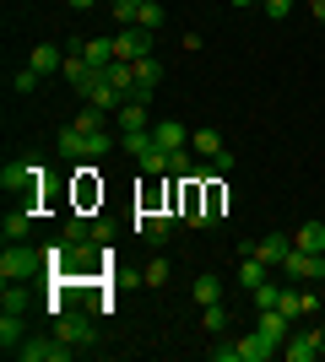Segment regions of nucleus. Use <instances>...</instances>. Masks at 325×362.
<instances>
[{
	"label": "nucleus",
	"mask_w": 325,
	"mask_h": 362,
	"mask_svg": "<svg viewBox=\"0 0 325 362\" xmlns=\"http://www.w3.org/2000/svg\"><path fill=\"white\" fill-rule=\"evenodd\" d=\"M108 146H114V141H108L103 130L93 136V130H76V124L55 136V151H60V157H81V163H93V157H103Z\"/></svg>",
	"instance_id": "f257e3e1"
},
{
	"label": "nucleus",
	"mask_w": 325,
	"mask_h": 362,
	"mask_svg": "<svg viewBox=\"0 0 325 362\" xmlns=\"http://www.w3.org/2000/svg\"><path fill=\"white\" fill-rule=\"evenodd\" d=\"M44 271V249H28V243H6L0 255V281H28V276Z\"/></svg>",
	"instance_id": "f03ea898"
},
{
	"label": "nucleus",
	"mask_w": 325,
	"mask_h": 362,
	"mask_svg": "<svg viewBox=\"0 0 325 362\" xmlns=\"http://www.w3.org/2000/svg\"><path fill=\"white\" fill-rule=\"evenodd\" d=\"M0 189L6 195H38L44 189V163H6L0 168Z\"/></svg>",
	"instance_id": "7ed1b4c3"
},
{
	"label": "nucleus",
	"mask_w": 325,
	"mask_h": 362,
	"mask_svg": "<svg viewBox=\"0 0 325 362\" xmlns=\"http://www.w3.org/2000/svg\"><path fill=\"white\" fill-rule=\"evenodd\" d=\"M190 151H195V157H206V168H212V173H233V151L222 146V136H217V130H190Z\"/></svg>",
	"instance_id": "20e7f679"
},
{
	"label": "nucleus",
	"mask_w": 325,
	"mask_h": 362,
	"mask_svg": "<svg viewBox=\"0 0 325 362\" xmlns=\"http://www.w3.org/2000/svg\"><path fill=\"white\" fill-rule=\"evenodd\" d=\"M76 92H81V98H87L93 108H103V114H120V103H125V92L114 87V81H108L103 71H93V76H87V81H81Z\"/></svg>",
	"instance_id": "39448f33"
},
{
	"label": "nucleus",
	"mask_w": 325,
	"mask_h": 362,
	"mask_svg": "<svg viewBox=\"0 0 325 362\" xmlns=\"http://www.w3.org/2000/svg\"><path fill=\"white\" fill-rule=\"evenodd\" d=\"M282 276L287 281H325V255H309V249L293 243V255L282 259Z\"/></svg>",
	"instance_id": "423d86ee"
},
{
	"label": "nucleus",
	"mask_w": 325,
	"mask_h": 362,
	"mask_svg": "<svg viewBox=\"0 0 325 362\" xmlns=\"http://www.w3.org/2000/svg\"><path fill=\"white\" fill-rule=\"evenodd\" d=\"M11 357H16V362H65V357H76V346L55 335V341H22Z\"/></svg>",
	"instance_id": "0eeeda50"
},
{
	"label": "nucleus",
	"mask_w": 325,
	"mask_h": 362,
	"mask_svg": "<svg viewBox=\"0 0 325 362\" xmlns=\"http://www.w3.org/2000/svg\"><path fill=\"white\" fill-rule=\"evenodd\" d=\"M55 335H60V341H71L76 351H87V346L98 341L93 319H81V314H55Z\"/></svg>",
	"instance_id": "6e6552de"
},
{
	"label": "nucleus",
	"mask_w": 325,
	"mask_h": 362,
	"mask_svg": "<svg viewBox=\"0 0 325 362\" xmlns=\"http://www.w3.org/2000/svg\"><path fill=\"white\" fill-rule=\"evenodd\" d=\"M173 222H179L173 211H157V206H147V211L136 216V238H147V243H163V238L173 233Z\"/></svg>",
	"instance_id": "1a4fd4ad"
},
{
	"label": "nucleus",
	"mask_w": 325,
	"mask_h": 362,
	"mask_svg": "<svg viewBox=\"0 0 325 362\" xmlns=\"http://www.w3.org/2000/svg\"><path fill=\"white\" fill-rule=\"evenodd\" d=\"M141 54H152V33L147 28H120L114 33V60H141Z\"/></svg>",
	"instance_id": "9d476101"
},
{
	"label": "nucleus",
	"mask_w": 325,
	"mask_h": 362,
	"mask_svg": "<svg viewBox=\"0 0 325 362\" xmlns=\"http://www.w3.org/2000/svg\"><path fill=\"white\" fill-rule=\"evenodd\" d=\"M293 325H298V319H287L282 308H261V319H255V330H261V335H266V341H271L277 351H282V341L293 335Z\"/></svg>",
	"instance_id": "9b49d317"
},
{
	"label": "nucleus",
	"mask_w": 325,
	"mask_h": 362,
	"mask_svg": "<svg viewBox=\"0 0 325 362\" xmlns=\"http://www.w3.org/2000/svg\"><path fill=\"white\" fill-rule=\"evenodd\" d=\"M293 255V238L287 233H266V238H255V259H266L271 271H282V259Z\"/></svg>",
	"instance_id": "f8f14e48"
},
{
	"label": "nucleus",
	"mask_w": 325,
	"mask_h": 362,
	"mask_svg": "<svg viewBox=\"0 0 325 362\" xmlns=\"http://www.w3.org/2000/svg\"><path fill=\"white\" fill-rule=\"evenodd\" d=\"M130 71H136V98L147 103V98L157 92V81H163V65H157L152 54H141V60H130Z\"/></svg>",
	"instance_id": "ddd939ff"
},
{
	"label": "nucleus",
	"mask_w": 325,
	"mask_h": 362,
	"mask_svg": "<svg viewBox=\"0 0 325 362\" xmlns=\"http://www.w3.org/2000/svg\"><path fill=\"white\" fill-rule=\"evenodd\" d=\"M271 357H282V351L271 346V341H266L261 330H249L244 341H239V362H271Z\"/></svg>",
	"instance_id": "4468645a"
},
{
	"label": "nucleus",
	"mask_w": 325,
	"mask_h": 362,
	"mask_svg": "<svg viewBox=\"0 0 325 362\" xmlns=\"http://www.w3.org/2000/svg\"><path fill=\"white\" fill-rule=\"evenodd\" d=\"M81 60L93 65V71L114 65V38H81Z\"/></svg>",
	"instance_id": "2eb2a0df"
},
{
	"label": "nucleus",
	"mask_w": 325,
	"mask_h": 362,
	"mask_svg": "<svg viewBox=\"0 0 325 362\" xmlns=\"http://www.w3.org/2000/svg\"><path fill=\"white\" fill-rule=\"evenodd\" d=\"M120 130H152V114H147V103L141 98H130V103H120Z\"/></svg>",
	"instance_id": "dca6fc26"
},
{
	"label": "nucleus",
	"mask_w": 325,
	"mask_h": 362,
	"mask_svg": "<svg viewBox=\"0 0 325 362\" xmlns=\"http://www.w3.org/2000/svg\"><path fill=\"white\" fill-rule=\"evenodd\" d=\"M60 76H65V81H71V87H81V81H87V76H93V65L81 60V38H71V54H65Z\"/></svg>",
	"instance_id": "f3484780"
},
{
	"label": "nucleus",
	"mask_w": 325,
	"mask_h": 362,
	"mask_svg": "<svg viewBox=\"0 0 325 362\" xmlns=\"http://www.w3.org/2000/svg\"><path fill=\"white\" fill-rule=\"evenodd\" d=\"M28 65H33V71H38V76H60L65 54H60V49H55V44H38V49H33V54H28Z\"/></svg>",
	"instance_id": "a211bd4d"
},
{
	"label": "nucleus",
	"mask_w": 325,
	"mask_h": 362,
	"mask_svg": "<svg viewBox=\"0 0 325 362\" xmlns=\"http://www.w3.org/2000/svg\"><path fill=\"white\" fill-rule=\"evenodd\" d=\"M33 227V206H16V211H6V222H0V233H6V243H22Z\"/></svg>",
	"instance_id": "6ab92c4d"
},
{
	"label": "nucleus",
	"mask_w": 325,
	"mask_h": 362,
	"mask_svg": "<svg viewBox=\"0 0 325 362\" xmlns=\"http://www.w3.org/2000/svg\"><path fill=\"white\" fill-rule=\"evenodd\" d=\"M152 141H157V146H163V151H185V124H173V119H163V124H152Z\"/></svg>",
	"instance_id": "aec40b11"
},
{
	"label": "nucleus",
	"mask_w": 325,
	"mask_h": 362,
	"mask_svg": "<svg viewBox=\"0 0 325 362\" xmlns=\"http://www.w3.org/2000/svg\"><path fill=\"white\" fill-rule=\"evenodd\" d=\"M190 298L201 303V308H212V303H222V276H195V287H190Z\"/></svg>",
	"instance_id": "412c9836"
},
{
	"label": "nucleus",
	"mask_w": 325,
	"mask_h": 362,
	"mask_svg": "<svg viewBox=\"0 0 325 362\" xmlns=\"http://www.w3.org/2000/svg\"><path fill=\"white\" fill-rule=\"evenodd\" d=\"M22 341H28V335H22V314H11V308H6V314H0V346H6V357H11Z\"/></svg>",
	"instance_id": "4be33fe9"
},
{
	"label": "nucleus",
	"mask_w": 325,
	"mask_h": 362,
	"mask_svg": "<svg viewBox=\"0 0 325 362\" xmlns=\"http://www.w3.org/2000/svg\"><path fill=\"white\" fill-rule=\"evenodd\" d=\"M266 271H271L266 259L244 255V259H239V287H244V292H255V287H261V281H266Z\"/></svg>",
	"instance_id": "5701e85b"
},
{
	"label": "nucleus",
	"mask_w": 325,
	"mask_h": 362,
	"mask_svg": "<svg viewBox=\"0 0 325 362\" xmlns=\"http://www.w3.org/2000/svg\"><path fill=\"white\" fill-rule=\"evenodd\" d=\"M293 243H298V249H309V255H325V222H304L293 233Z\"/></svg>",
	"instance_id": "b1692460"
},
{
	"label": "nucleus",
	"mask_w": 325,
	"mask_h": 362,
	"mask_svg": "<svg viewBox=\"0 0 325 362\" xmlns=\"http://www.w3.org/2000/svg\"><path fill=\"white\" fill-rule=\"evenodd\" d=\"M163 16H169V11H163V0H136V28L157 33V28H163Z\"/></svg>",
	"instance_id": "393cba45"
},
{
	"label": "nucleus",
	"mask_w": 325,
	"mask_h": 362,
	"mask_svg": "<svg viewBox=\"0 0 325 362\" xmlns=\"http://www.w3.org/2000/svg\"><path fill=\"white\" fill-rule=\"evenodd\" d=\"M201 325H206V335H222V330H228V308H222V303L201 308Z\"/></svg>",
	"instance_id": "a878e982"
},
{
	"label": "nucleus",
	"mask_w": 325,
	"mask_h": 362,
	"mask_svg": "<svg viewBox=\"0 0 325 362\" xmlns=\"http://www.w3.org/2000/svg\"><path fill=\"white\" fill-rule=\"evenodd\" d=\"M249 298H255V308H277V303H282V287L271 281V276H266V281H261L255 292H249Z\"/></svg>",
	"instance_id": "bb28decb"
},
{
	"label": "nucleus",
	"mask_w": 325,
	"mask_h": 362,
	"mask_svg": "<svg viewBox=\"0 0 325 362\" xmlns=\"http://www.w3.org/2000/svg\"><path fill=\"white\" fill-rule=\"evenodd\" d=\"M120 146L130 151V157H141V151H152V130H125Z\"/></svg>",
	"instance_id": "cd10ccee"
},
{
	"label": "nucleus",
	"mask_w": 325,
	"mask_h": 362,
	"mask_svg": "<svg viewBox=\"0 0 325 362\" xmlns=\"http://www.w3.org/2000/svg\"><path fill=\"white\" fill-rule=\"evenodd\" d=\"M136 163L147 168V173H169V151H163V146H157V141H152V151H141Z\"/></svg>",
	"instance_id": "c85d7f7f"
},
{
	"label": "nucleus",
	"mask_w": 325,
	"mask_h": 362,
	"mask_svg": "<svg viewBox=\"0 0 325 362\" xmlns=\"http://www.w3.org/2000/svg\"><path fill=\"white\" fill-rule=\"evenodd\" d=\"M141 281H147V287H169V259H147Z\"/></svg>",
	"instance_id": "c756f323"
},
{
	"label": "nucleus",
	"mask_w": 325,
	"mask_h": 362,
	"mask_svg": "<svg viewBox=\"0 0 325 362\" xmlns=\"http://www.w3.org/2000/svg\"><path fill=\"white\" fill-rule=\"evenodd\" d=\"M0 303H6L11 314H22V308H28V292H22V281H6V292H0Z\"/></svg>",
	"instance_id": "7c9ffc66"
},
{
	"label": "nucleus",
	"mask_w": 325,
	"mask_h": 362,
	"mask_svg": "<svg viewBox=\"0 0 325 362\" xmlns=\"http://www.w3.org/2000/svg\"><path fill=\"white\" fill-rule=\"evenodd\" d=\"M87 238H93L87 216H71V222H65V243H87Z\"/></svg>",
	"instance_id": "2f4dec72"
},
{
	"label": "nucleus",
	"mask_w": 325,
	"mask_h": 362,
	"mask_svg": "<svg viewBox=\"0 0 325 362\" xmlns=\"http://www.w3.org/2000/svg\"><path fill=\"white\" fill-rule=\"evenodd\" d=\"M76 130H93V136H98V130H103V108H93V103H87V108L76 114Z\"/></svg>",
	"instance_id": "473e14b6"
},
{
	"label": "nucleus",
	"mask_w": 325,
	"mask_h": 362,
	"mask_svg": "<svg viewBox=\"0 0 325 362\" xmlns=\"http://www.w3.org/2000/svg\"><path fill=\"white\" fill-rule=\"evenodd\" d=\"M108 11L120 16V28H136V0H108Z\"/></svg>",
	"instance_id": "72a5a7b5"
},
{
	"label": "nucleus",
	"mask_w": 325,
	"mask_h": 362,
	"mask_svg": "<svg viewBox=\"0 0 325 362\" xmlns=\"http://www.w3.org/2000/svg\"><path fill=\"white\" fill-rule=\"evenodd\" d=\"M261 6H266V16H271V22H287L298 0H261Z\"/></svg>",
	"instance_id": "f704fd0d"
},
{
	"label": "nucleus",
	"mask_w": 325,
	"mask_h": 362,
	"mask_svg": "<svg viewBox=\"0 0 325 362\" xmlns=\"http://www.w3.org/2000/svg\"><path fill=\"white\" fill-rule=\"evenodd\" d=\"M38 81H44V76L33 71V65H28V71H16V76H11V87H16V92H33Z\"/></svg>",
	"instance_id": "c9c22d12"
},
{
	"label": "nucleus",
	"mask_w": 325,
	"mask_h": 362,
	"mask_svg": "<svg viewBox=\"0 0 325 362\" xmlns=\"http://www.w3.org/2000/svg\"><path fill=\"white\" fill-rule=\"evenodd\" d=\"M212 362H239V341H217V346H212Z\"/></svg>",
	"instance_id": "e433bc0d"
},
{
	"label": "nucleus",
	"mask_w": 325,
	"mask_h": 362,
	"mask_svg": "<svg viewBox=\"0 0 325 362\" xmlns=\"http://www.w3.org/2000/svg\"><path fill=\"white\" fill-rule=\"evenodd\" d=\"M93 243H103V249H108V243H114V227L98 222V227H93Z\"/></svg>",
	"instance_id": "4c0bfd02"
},
{
	"label": "nucleus",
	"mask_w": 325,
	"mask_h": 362,
	"mask_svg": "<svg viewBox=\"0 0 325 362\" xmlns=\"http://www.w3.org/2000/svg\"><path fill=\"white\" fill-rule=\"evenodd\" d=\"M304 6H309V16H314V22H325V0H304Z\"/></svg>",
	"instance_id": "58836bf2"
},
{
	"label": "nucleus",
	"mask_w": 325,
	"mask_h": 362,
	"mask_svg": "<svg viewBox=\"0 0 325 362\" xmlns=\"http://www.w3.org/2000/svg\"><path fill=\"white\" fill-rule=\"evenodd\" d=\"M71 6H76V11H87V6H98V0H71Z\"/></svg>",
	"instance_id": "ea45409f"
},
{
	"label": "nucleus",
	"mask_w": 325,
	"mask_h": 362,
	"mask_svg": "<svg viewBox=\"0 0 325 362\" xmlns=\"http://www.w3.org/2000/svg\"><path fill=\"white\" fill-rule=\"evenodd\" d=\"M228 6H261V0H228Z\"/></svg>",
	"instance_id": "a19ab883"
},
{
	"label": "nucleus",
	"mask_w": 325,
	"mask_h": 362,
	"mask_svg": "<svg viewBox=\"0 0 325 362\" xmlns=\"http://www.w3.org/2000/svg\"><path fill=\"white\" fill-rule=\"evenodd\" d=\"M320 314H325V308H320Z\"/></svg>",
	"instance_id": "79ce46f5"
}]
</instances>
